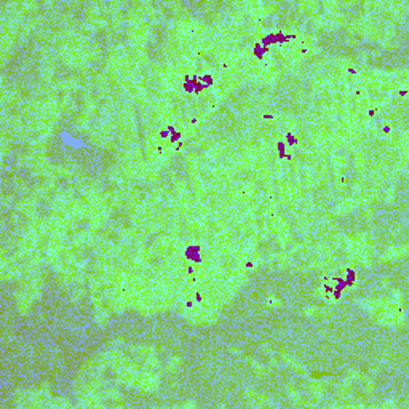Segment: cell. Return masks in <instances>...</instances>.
I'll use <instances>...</instances> for the list:
<instances>
[{
  "mask_svg": "<svg viewBox=\"0 0 409 409\" xmlns=\"http://www.w3.org/2000/svg\"><path fill=\"white\" fill-rule=\"evenodd\" d=\"M61 143L64 146H67V147H72V149H77V151H80V149H85L87 147V143L83 141L82 138L76 136V134H72L69 131H62L61 133Z\"/></svg>",
  "mask_w": 409,
  "mask_h": 409,
  "instance_id": "cell-1",
  "label": "cell"
}]
</instances>
